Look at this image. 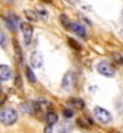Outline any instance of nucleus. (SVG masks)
<instances>
[{"label":"nucleus","mask_w":123,"mask_h":133,"mask_svg":"<svg viewBox=\"0 0 123 133\" xmlns=\"http://www.w3.org/2000/svg\"><path fill=\"white\" fill-rule=\"evenodd\" d=\"M114 58H115V61H116L118 63H119V65H123V58H122L120 54L115 52V54H114Z\"/></svg>","instance_id":"a211bd4d"},{"label":"nucleus","mask_w":123,"mask_h":133,"mask_svg":"<svg viewBox=\"0 0 123 133\" xmlns=\"http://www.w3.org/2000/svg\"><path fill=\"white\" fill-rule=\"evenodd\" d=\"M44 133H52V129H51V126L45 128V130H44Z\"/></svg>","instance_id":"4be33fe9"},{"label":"nucleus","mask_w":123,"mask_h":133,"mask_svg":"<svg viewBox=\"0 0 123 133\" xmlns=\"http://www.w3.org/2000/svg\"><path fill=\"white\" fill-rule=\"evenodd\" d=\"M25 15H26V18L29 19V21H32V22L37 21V15L32 11V10H25Z\"/></svg>","instance_id":"f8f14e48"},{"label":"nucleus","mask_w":123,"mask_h":133,"mask_svg":"<svg viewBox=\"0 0 123 133\" xmlns=\"http://www.w3.org/2000/svg\"><path fill=\"white\" fill-rule=\"evenodd\" d=\"M11 78V69L7 65H0V81H7Z\"/></svg>","instance_id":"1a4fd4ad"},{"label":"nucleus","mask_w":123,"mask_h":133,"mask_svg":"<svg viewBox=\"0 0 123 133\" xmlns=\"http://www.w3.org/2000/svg\"><path fill=\"white\" fill-rule=\"evenodd\" d=\"M70 129H71V125L66 124V126H60V133H67V132H70Z\"/></svg>","instance_id":"aec40b11"},{"label":"nucleus","mask_w":123,"mask_h":133,"mask_svg":"<svg viewBox=\"0 0 123 133\" xmlns=\"http://www.w3.org/2000/svg\"><path fill=\"white\" fill-rule=\"evenodd\" d=\"M68 44H70L73 48H75V50H79V48H81V47H79V44H78L77 41H74L73 38H68Z\"/></svg>","instance_id":"f3484780"},{"label":"nucleus","mask_w":123,"mask_h":133,"mask_svg":"<svg viewBox=\"0 0 123 133\" xmlns=\"http://www.w3.org/2000/svg\"><path fill=\"white\" fill-rule=\"evenodd\" d=\"M57 122V115H56V112H53V111H49L48 114H47V124L49 126H52V125H55Z\"/></svg>","instance_id":"9d476101"},{"label":"nucleus","mask_w":123,"mask_h":133,"mask_svg":"<svg viewBox=\"0 0 123 133\" xmlns=\"http://www.w3.org/2000/svg\"><path fill=\"white\" fill-rule=\"evenodd\" d=\"M26 76H27V78H29V81H30V82H36L37 81V78H36V76H34V73H33V70L30 67L26 69Z\"/></svg>","instance_id":"ddd939ff"},{"label":"nucleus","mask_w":123,"mask_h":133,"mask_svg":"<svg viewBox=\"0 0 123 133\" xmlns=\"http://www.w3.org/2000/svg\"><path fill=\"white\" fill-rule=\"evenodd\" d=\"M0 45H2V47L7 45V37H6V34H4L2 30H0Z\"/></svg>","instance_id":"4468645a"},{"label":"nucleus","mask_w":123,"mask_h":133,"mask_svg":"<svg viewBox=\"0 0 123 133\" xmlns=\"http://www.w3.org/2000/svg\"><path fill=\"white\" fill-rule=\"evenodd\" d=\"M63 114H64V117H67V118H71L74 115V112H73V110H70V108H64V110H63Z\"/></svg>","instance_id":"6ab92c4d"},{"label":"nucleus","mask_w":123,"mask_h":133,"mask_svg":"<svg viewBox=\"0 0 123 133\" xmlns=\"http://www.w3.org/2000/svg\"><path fill=\"white\" fill-rule=\"evenodd\" d=\"M60 21H62V22H64V23H66V26L70 25V23H68V19H67V17H66V15H62V17H60Z\"/></svg>","instance_id":"412c9836"},{"label":"nucleus","mask_w":123,"mask_h":133,"mask_svg":"<svg viewBox=\"0 0 123 133\" xmlns=\"http://www.w3.org/2000/svg\"><path fill=\"white\" fill-rule=\"evenodd\" d=\"M74 85H75V77H74L73 73H67V74L63 77V81H62L63 89L67 91V92H71L74 89Z\"/></svg>","instance_id":"20e7f679"},{"label":"nucleus","mask_w":123,"mask_h":133,"mask_svg":"<svg viewBox=\"0 0 123 133\" xmlns=\"http://www.w3.org/2000/svg\"><path fill=\"white\" fill-rule=\"evenodd\" d=\"M70 29L75 34H78L79 37H82V38L86 37V29L83 25H81V23H70Z\"/></svg>","instance_id":"6e6552de"},{"label":"nucleus","mask_w":123,"mask_h":133,"mask_svg":"<svg viewBox=\"0 0 123 133\" xmlns=\"http://www.w3.org/2000/svg\"><path fill=\"white\" fill-rule=\"evenodd\" d=\"M97 71L100 73L101 76H104V77H114L115 76V69H114V66H112L108 61L98 62Z\"/></svg>","instance_id":"f03ea898"},{"label":"nucleus","mask_w":123,"mask_h":133,"mask_svg":"<svg viewBox=\"0 0 123 133\" xmlns=\"http://www.w3.org/2000/svg\"><path fill=\"white\" fill-rule=\"evenodd\" d=\"M70 106L73 108H77V110H82V108L85 107V103H83V100H81V99H71Z\"/></svg>","instance_id":"9b49d317"},{"label":"nucleus","mask_w":123,"mask_h":133,"mask_svg":"<svg viewBox=\"0 0 123 133\" xmlns=\"http://www.w3.org/2000/svg\"><path fill=\"white\" fill-rule=\"evenodd\" d=\"M21 29L23 33V38H25V44L29 45L32 41V36H33V28L29 22H22L21 23Z\"/></svg>","instance_id":"39448f33"},{"label":"nucleus","mask_w":123,"mask_h":133,"mask_svg":"<svg viewBox=\"0 0 123 133\" xmlns=\"http://www.w3.org/2000/svg\"><path fill=\"white\" fill-rule=\"evenodd\" d=\"M37 11H38V15H40L42 19H47V18H48V12H47L44 8H38Z\"/></svg>","instance_id":"dca6fc26"},{"label":"nucleus","mask_w":123,"mask_h":133,"mask_svg":"<svg viewBox=\"0 0 123 133\" xmlns=\"http://www.w3.org/2000/svg\"><path fill=\"white\" fill-rule=\"evenodd\" d=\"M18 119V112L14 110V108H4L2 111V114H0V121H2L3 125H12L15 124Z\"/></svg>","instance_id":"f257e3e1"},{"label":"nucleus","mask_w":123,"mask_h":133,"mask_svg":"<svg viewBox=\"0 0 123 133\" xmlns=\"http://www.w3.org/2000/svg\"><path fill=\"white\" fill-rule=\"evenodd\" d=\"M30 63L33 67L36 69H41L42 65H44V59H42V55L40 52H33L30 55Z\"/></svg>","instance_id":"0eeeda50"},{"label":"nucleus","mask_w":123,"mask_h":133,"mask_svg":"<svg viewBox=\"0 0 123 133\" xmlns=\"http://www.w3.org/2000/svg\"><path fill=\"white\" fill-rule=\"evenodd\" d=\"M93 112H95L96 119L98 122H101V124H108V122H111V119H112L111 114L105 110V108H103V107H95Z\"/></svg>","instance_id":"7ed1b4c3"},{"label":"nucleus","mask_w":123,"mask_h":133,"mask_svg":"<svg viewBox=\"0 0 123 133\" xmlns=\"http://www.w3.org/2000/svg\"><path fill=\"white\" fill-rule=\"evenodd\" d=\"M4 19H6L7 26L11 29V30H15V29L18 28V25H19V19H18V17L14 15L12 12H8V15L4 17Z\"/></svg>","instance_id":"423d86ee"},{"label":"nucleus","mask_w":123,"mask_h":133,"mask_svg":"<svg viewBox=\"0 0 123 133\" xmlns=\"http://www.w3.org/2000/svg\"><path fill=\"white\" fill-rule=\"evenodd\" d=\"M45 2H51V0H45Z\"/></svg>","instance_id":"5701e85b"},{"label":"nucleus","mask_w":123,"mask_h":133,"mask_svg":"<svg viewBox=\"0 0 123 133\" xmlns=\"http://www.w3.org/2000/svg\"><path fill=\"white\" fill-rule=\"evenodd\" d=\"M77 122H78V125L82 126V128H88V126H89V122H88L86 119H83V118H78Z\"/></svg>","instance_id":"2eb2a0df"}]
</instances>
